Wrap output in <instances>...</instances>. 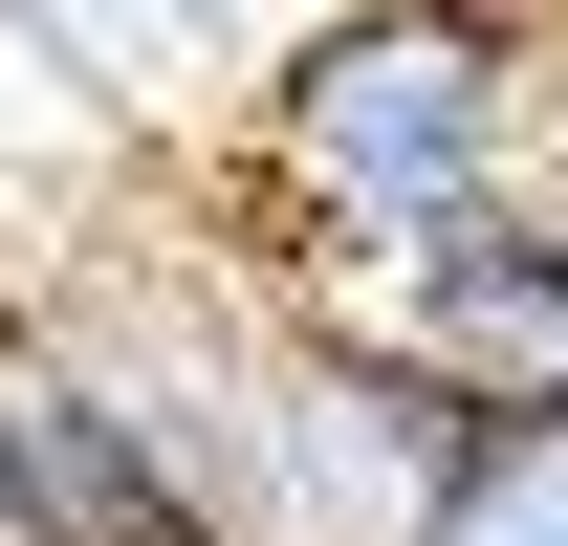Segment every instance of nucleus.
<instances>
[{
    "mask_svg": "<svg viewBox=\"0 0 568 546\" xmlns=\"http://www.w3.org/2000/svg\"><path fill=\"white\" fill-rule=\"evenodd\" d=\"M0 22H44V0H0Z\"/></svg>",
    "mask_w": 568,
    "mask_h": 546,
    "instance_id": "obj_5",
    "label": "nucleus"
},
{
    "mask_svg": "<svg viewBox=\"0 0 568 546\" xmlns=\"http://www.w3.org/2000/svg\"><path fill=\"white\" fill-rule=\"evenodd\" d=\"M351 306L416 350V372L481 415V437H503V415H568V219H547V198L437 219L416 263H394V284H351Z\"/></svg>",
    "mask_w": 568,
    "mask_h": 546,
    "instance_id": "obj_2",
    "label": "nucleus"
},
{
    "mask_svg": "<svg viewBox=\"0 0 568 546\" xmlns=\"http://www.w3.org/2000/svg\"><path fill=\"white\" fill-rule=\"evenodd\" d=\"M525 198H547V219H568V88H547V153H525Z\"/></svg>",
    "mask_w": 568,
    "mask_h": 546,
    "instance_id": "obj_4",
    "label": "nucleus"
},
{
    "mask_svg": "<svg viewBox=\"0 0 568 546\" xmlns=\"http://www.w3.org/2000/svg\"><path fill=\"white\" fill-rule=\"evenodd\" d=\"M568 88V0H284L219 67V241L284 306H351L437 219L525 198Z\"/></svg>",
    "mask_w": 568,
    "mask_h": 546,
    "instance_id": "obj_1",
    "label": "nucleus"
},
{
    "mask_svg": "<svg viewBox=\"0 0 568 546\" xmlns=\"http://www.w3.org/2000/svg\"><path fill=\"white\" fill-rule=\"evenodd\" d=\"M416 546H568V415H503V437L459 459V503H437Z\"/></svg>",
    "mask_w": 568,
    "mask_h": 546,
    "instance_id": "obj_3",
    "label": "nucleus"
}]
</instances>
